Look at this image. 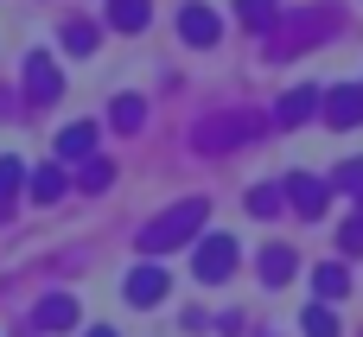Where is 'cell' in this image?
Wrapping results in <instances>:
<instances>
[{
    "label": "cell",
    "mask_w": 363,
    "mask_h": 337,
    "mask_svg": "<svg viewBox=\"0 0 363 337\" xmlns=\"http://www.w3.org/2000/svg\"><path fill=\"white\" fill-rule=\"evenodd\" d=\"M198 229H204V204L191 198V204H172V210H166L160 223H147V229H140V249H147V255H166V249L191 242Z\"/></svg>",
    "instance_id": "1"
},
{
    "label": "cell",
    "mask_w": 363,
    "mask_h": 337,
    "mask_svg": "<svg viewBox=\"0 0 363 337\" xmlns=\"http://www.w3.org/2000/svg\"><path fill=\"white\" fill-rule=\"evenodd\" d=\"M281 191L294 198V210H300V217H325V204H332V178H313V172H294Z\"/></svg>",
    "instance_id": "2"
},
{
    "label": "cell",
    "mask_w": 363,
    "mask_h": 337,
    "mask_svg": "<svg viewBox=\"0 0 363 337\" xmlns=\"http://www.w3.org/2000/svg\"><path fill=\"white\" fill-rule=\"evenodd\" d=\"M191 268H198V280H230V274H236V242H230V236H204Z\"/></svg>",
    "instance_id": "3"
},
{
    "label": "cell",
    "mask_w": 363,
    "mask_h": 337,
    "mask_svg": "<svg viewBox=\"0 0 363 337\" xmlns=\"http://www.w3.org/2000/svg\"><path fill=\"white\" fill-rule=\"evenodd\" d=\"M179 32H185V45H217V38H223V19H217L211 6L191 0V6L179 13Z\"/></svg>",
    "instance_id": "4"
},
{
    "label": "cell",
    "mask_w": 363,
    "mask_h": 337,
    "mask_svg": "<svg viewBox=\"0 0 363 337\" xmlns=\"http://www.w3.org/2000/svg\"><path fill=\"white\" fill-rule=\"evenodd\" d=\"M249 134H262V115H230V121L198 127V147H230V140H249Z\"/></svg>",
    "instance_id": "5"
},
{
    "label": "cell",
    "mask_w": 363,
    "mask_h": 337,
    "mask_svg": "<svg viewBox=\"0 0 363 337\" xmlns=\"http://www.w3.org/2000/svg\"><path fill=\"white\" fill-rule=\"evenodd\" d=\"M26 89H32V102H57V89H64V83H57V64H51L45 51H32V57H26Z\"/></svg>",
    "instance_id": "6"
},
{
    "label": "cell",
    "mask_w": 363,
    "mask_h": 337,
    "mask_svg": "<svg viewBox=\"0 0 363 337\" xmlns=\"http://www.w3.org/2000/svg\"><path fill=\"white\" fill-rule=\"evenodd\" d=\"M166 293H172L166 268H134V274H128V299H134V306H160Z\"/></svg>",
    "instance_id": "7"
},
{
    "label": "cell",
    "mask_w": 363,
    "mask_h": 337,
    "mask_svg": "<svg viewBox=\"0 0 363 337\" xmlns=\"http://www.w3.org/2000/svg\"><path fill=\"white\" fill-rule=\"evenodd\" d=\"M325 121H332V127H357L363 121V89H351V83L332 89V96H325Z\"/></svg>",
    "instance_id": "8"
},
{
    "label": "cell",
    "mask_w": 363,
    "mask_h": 337,
    "mask_svg": "<svg viewBox=\"0 0 363 337\" xmlns=\"http://www.w3.org/2000/svg\"><path fill=\"white\" fill-rule=\"evenodd\" d=\"M294 268H300V255H294L287 242H274V249L262 255V287H287V280H294Z\"/></svg>",
    "instance_id": "9"
},
{
    "label": "cell",
    "mask_w": 363,
    "mask_h": 337,
    "mask_svg": "<svg viewBox=\"0 0 363 337\" xmlns=\"http://www.w3.org/2000/svg\"><path fill=\"white\" fill-rule=\"evenodd\" d=\"M38 331H70L77 325V299H64V293H51V299H38Z\"/></svg>",
    "instance_id": "10"
},
{
    "label": "cell",
    "mask_w": 363,
    "mask_h": 337,
    "mask_svg": "<svg viewBox=\"0 0 363 337\" xmlns=\"http://www.w3.org/2000/svg\"><path fill=\"white\" fill-rule=\"evenodd\" d=\"M96 153V121H77L57 134V159H89Z\"/></svg>",
    "instance_id": "11"
},
{
    "label": "cell",
    "mask_w": 363,
    "mask_h": 337,
    "mask_svg": "<svg viewBox=\"0 0 363 337\" xmlns=\"http://www.w3.org/2000/svg\"><path fill=\"white\" fill-rule=\"evenodd\" d=\"M147 19H153L147 0H108V25H115V32H140Z\"/></svg>",
    "instance_id": "12"
},
{
    "label": "cell",
    "mask_w": 363,
    "mask_h": 337,
    "mask_svg": "<svg viewBox=\"0 0 363 337\" xmlns=\"http://www.w3.org/2000/svg\"><path fill=\"white\" fill-rule=\"evenodd\" d=\"M345 287H351V274H345L338 261H325V268L313 274V299H345Z\"/></svg>",
    "instance_id": "13"
},
{
    "label": "cell",
    "mask_w": 363,
    "mask_h": 337,
    "mask_svg": "<svg viewBox=\"0 0 363 337\" xmlns=\"http://www.w3.org/2000/svg\"><path fill=\"white\" fill-rule=\"evenodd\" d=\"M313 108H319V96H313V89H294V96L281 102V115H274V121H281V127H294V121H306Z\"/></svg>",
    "instance_id": "14"
},
{
    "label": "cell",
    "mask_w": 363,
    "mask_h": 337,
    "mask_svg": "<svg viewBox=\"0 0 363 337\" xmlns=\"http://www.w3.org/2000/svg\"><path fill=\"white\" fill-rule=\"evenodd\" d=\"M300 325H306V337H338V319H332V306H319V299L306 306V319H300Z\"/></svg>",
    "instance_id": "15"
},
{
    "label": "cell",
    "mask_w": 363,
    "mask_h": 337,
    "mask_svg": "<svg viewBox=\"0 0 363 337\" xmlns=\"http://www.w3.org/2000/svg\"><path fill=\"white\" fill-rule=\"evenodd\" d=\"M57 191H64V172H57V166H45V172H32V198H38V204H51Z\"/></svg>",
    "instance_id": "16"
},
{
    "label": "cell",
    "mask_w": 363,
    "mask_h": 337,
    "mask_svg": "<svg viewBox=\"0 0 363 337\" xmlns=\"http://www.w3.org/2000/svg\"><path fill=\"white\" fill-rule=\"evenodd\" d=\"M236 13H242V25H255V32H262V25H274V13H281V6H274V0H242Z\"/></svg>",
    "instance_id": "17"
},
{
    "label": "cell",
    "mask_w": 363,
    "mask_h": 337,
    "mask_svg": "<svg viewBox=\"0 0 363 337\" xmlns=\"http://www.w3.org/2000/svg\"><path fill=\"white\" fill-rule=\"evenodd\" d=\"M64 45H70V51H96V25L70 19V25H64Z\"/></svg>",
    "instance_id": "18"
},
{
    "label": "cell",
    "mask_w": 363,
    "mask_h": 337,
    "mask_svg": "<svg viewBox=\"0 0 363 337\" xmlns=\"http://www.w3.org/2000/svg\"><path fill=\"white\" fill-rule=\"evenodd\" d=\"M249 210H255V217H274V210H281V191H274V185H255V191H249Z\"/></svg>",
    "instance_id": "19"
},
{
    "label": "cell",
    "mask_w": 363,
    "mask_h": 337,
    "mask_svg": "<svg viewBox=\"0 0 363 337\" xmlns=\"http://www.w3.org/2000/svg\"><path fill=\"white\" fill-rule=\"evenodd\" d=\"M115 127H128V134L140 127V102H134V96H121V102H115Z\"/></svg>",
    "instance_id": "20"
},
{
    "label": "cell",
    "mask_w": 363,
    "mask_h": 337,
    "mask_svg": "<svg viewBox=\"0 0 363 337\" xmlns=\"http://www.w3.org/2000/svg\"><path fill=\"white\" fill-rule=\"evenodd\" d=\"M19 178H26V172H19V159H0V204L19 191Z\"/></svg>",
    "instance_id": "21"
},
{
    "label": "cell",
    "mask_w": 363,
    "mask_h": 337,
    "mask_svg": "<svg viewBox=\"0 0 363 337\" xmlns=\"http://www.w3.org/2000/svg\"><path fill=\"white\" fill-rule=\"evenodd\" d=\"M332 185H345V191H363V159H345V166H338V178H332Z\"/></svg>",
    "instance_id": "22"
},
{
    "label": "cell",
    "mask_w": 363,
    "mask_h": 337,
    "mask_svg": "<svg viewBox=\"0 0 363 337\" xmlns=\"http://www.w3.org/2000/svg\"><path fill=\"white\" fill-rule=\"evenodd\" d=\"M338 242H345V255H363V217L345 223V236H338Z\"/></svg>",
    "instance_id": "23"
},
{
    "label": "cell",
    "mask_w": 363,
    "mask_h": 337,
    "mask_svg": "<svg viewBox=\"0 0 363 337\" xmlns=\"http://www.w3.org/2000/svg\"><path fill=\"white\" fill-rule=\"evenodd\" d=\"M102 185H108V166L89 159V166H83V191H102Z\"/></svg>",
    "instance_id": "24"
},
{
    "label": "cell",
    "mask_w": 363,
    "mask_h": 337,
    "mask_svg": "<svg viewBox=\"0 0 363 337\" xmlns=\"http://www.w3.org/2000/svg\"><path fill=\"white\" fill-rule=\"evenodd\" d=\"M89 337H115V331H89Z\"/></svg>",
    "instance_id": "25"
}]
</instances>
